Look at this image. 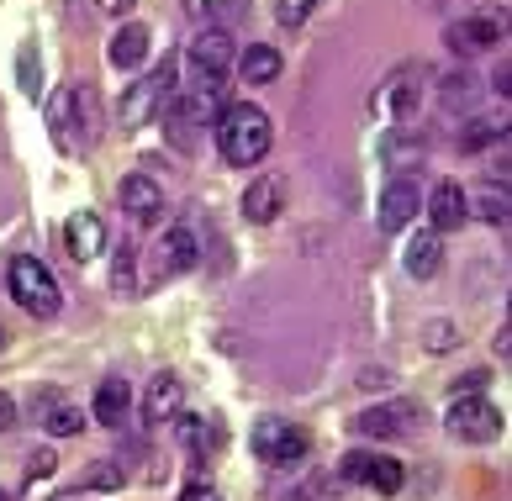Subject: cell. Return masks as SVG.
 I'll return each instance as SVG.
<instances>
[{
    "label": "cell",
    "mask_w": 512,
    "mask_h": 501,
    "mask_svg": "<svg viewBox=\"0 0 512 501\" xmlns=\"http://www.w3.org/2000/svg\"><path fill=\"white\" fill-rule=\"evenodd\" d=\"M402 264H407L412 280H433L444 269V233H433V227H428V233H412Z\"/></svg>",
    "instance_id": "obj_19"
},
{
    "label": "cell",
    "mask_w": 512,
    "mask_h": 501,
    "mask_svg": "<svg viewBox=\"0 0 512 501\" xmlns=\"http://www.w3.org/2000/svg\"><path fill=\"white\" fill-rule=\"evenodd\" d=\"M249 449L264 459V465H296V459L307 454V433H301L296 422L264 417V422H254V433H249Z\"/></svg>",
    "instance_id": "obj_8"
},
{
    "label": "cell",
    "mask_w": 512,
    "mask_h": 501,
    "mask_svg": "<svg viewBox=\"0 0 512 501\" xmlns=\"http://www.w3.org/2000/svg\"><path fill=\"white\" fill-rule=\"evenodd\" d=\"M507 37V16H465V22H454L444 32V43L454 53H486V48H497Z\"/></svg>",
    "instance_id": "obj_14"
},
{
    "label": "cell",
    "mask_w": 512,
    "mask_h": 501,
    "mask_svg": "<svg viewBox=\"0 0 512 501\" xmlns=\"http://www.w3.org/2000/svg\"><path fill=\"white\" fill-rule=\"evenodd\" d=\"M423 80H428V69H423V64H402V69H391V74H386V85L370 95L375 122H386V127H407V122H412V111H417V101H423Z\"/></svg>",
    "instance_id": "obj_5"
},
{
    "label": "cell",
    "mask_w": 512,
    "mask_h": 501,
    "mask_svg": "<svg viewBox=\"0 0 512 501\" xmlns=\"http://www.w3.org/2000/svg\"><path fill=\"white\" fill-rule=\"evenodd\" d=\"M185 64H191V74H196V85H191V90H201V95H222L227 74H233V64H238L233 32H227V27H201V32L191 37V48H185Z\"/></svg>",
    "instance_id": "obj_3"
},
{
    "label": "cell",
    "mask_w": 512,
    "mask_h": 501,
    "mask_svg": "<svg viewBox=\"0 0 512 501\" xmlns=\"http://www.w3.org/2000/svg\"><path fill=\"white\" fill-rule=\"evenodd\" d=\"M0 501H6V491H0Z\"/></svg>",
    "instance_id": "obj_40"
},
{
    "label": "cell",
    "mask_w": 512,
    "mask_h": 501,
    "mask_svg": "<svg viewBox=\"0 0 512 501\" xmlns=\"http://www.w3.org/2000/svg\"><path fill=\"white\" fill-rule=\"evenodd\" d=\"M53 470H59L53 449H37V454H32V465H27V475H32V480H43V475H53Z\"/></svg>",
    "instance_id": "obj_32"
},
{
    "label": "cell",
    "mask_w": 512,
    "mask_h": 501,
    "mask_svg": "<svg viewBox=\"0 0 512 501\" xmlns=\"http://www.w3.org/2000/svg\"><path fill=\"white\" fill-rule=\"evenodd\" d=\"M286 180L280 175H259V180H249V190H243V217H249L254 227H264V222H275L280 211H286Z\"/></svg>",
    "instance_id": "obj_16"
},
{
    "label": "cell",
    "mask_w": 512,
    "mask_h": 501,
    "mask_svg": "<svg viewBox=\"0 0 512 501\" xmlns=\"http://www.w3.org/2000/svg\"><path fill=\"white\" fill-rule=\"evenodd\" d=\"M48 127H53V143L59 148H90L96 143V90L90 85H64L59 95L48 101Z\"/></svg>",
    "instance_id": "obj_2"
},
{
    "label": "cell",
    "mask_w": 512,
    "mask_h": 501,
    "mask_svg": "<svg viewBox=\"0 0 512 501\" xmlns=\"http://www.w3.org/2000/svg\"><path fill=\"white\" fill-rule=\"evenodd\" d=\"M6 291H11V301L22 306V312H32V317H59V306H64V291H59V280H53V269H48L43 259H32V254H16V259H11Z\"/></svg>",
    "instance_id": "obj_4"
},
{
    "label": "cell",
    "mask_w": 512,
    "mask_h": 501,
    "mask_svg": "<svg viewBox=\"0 0 512 501\" xmlns=\"http://www.w3.org/2000/svg\"><path fill=\"white\" fill-rule=\"evenodd\" d=\"M317 11V0H280L275 6V16H280V27H301L307 16Z\"/></svg>",
    "instance_id": "obj_29"
},
{
    "label": "cell",
    "mask_w": 512,
    "mask_h": 501,
    "mask_svg": "<svg viewBox=\"0 0 512 501\" xmlns=\"http://www.w3.org/2000/svg\"><path fill=\"white\" fill-rule=\"evenodd\" d=\"M16 80H22V90L32 95V101L43 95V85H37V80H43V64H37V48H22V53H16Z\"/></svg>",
    "instance_id": "obj_27"
},
{
    "label": "cell",
    "mask_w": 512,
    "mask_h": 501,
    "mask_svg": "<svg viewBox=\"0 0 512 501\" xmlns=\"http://www.w3.org/2000/svg\"><path fill=\"white\" fill-rule=\"evenodd\" d=\"M365 486H375L381 496H396V491H402V465L386 459V454H370L365 459Z\"/></svg>",
    "instance_id": "obj_26"
},
{
    "label": "cell",
    "mask_w": 512,
    "mask_h": 501,
    "mask_svg": "<svg viewBox=\"0 0 512 501\" xmlns=\"http://www.w3.org/2000/svg\"><path fill=\"white\" fill-rule=\"evenodd\" d=\"M59 501H74V496H59Z\"/></svg>",
    "instance_id": "obj_39"
},
{
    "label": "cell",
    "mask_w": 512,
    "mask_h": 501,
    "mask_svg": "<svg viewBox=\"0 0 512 501\" xmlns=\"http://www.w3.org/2000/svg\"><path fill=\"white\" fill-rule=\"evenodd\" d=\"M32 417L43 422V433H48V438H74V433H85V412L74 407V401L53 396V391L32 401Z\"/></svg>",
    "instance_id": "obj_18"
},
{
    "label": "cell",
    "mask_w": 512,
    "mask_h": 501,
    "mask_svg": "<svg viewBox=\"0 0 512 501\" xmlns=\"http://www.w3.org/2000/svg\"><path fill=\"white\" fill-rule=\"evenodd\" d=\"M127 407H132L127 380H122V375H106L101 391H96V422H101V428H117V422L127 417Z\"/></svg>",
    "instance_id": "obj_23"
},
{
    "label": "cell",
    "mask_w": 512,
    "mask_h": 501,
    "mask_svg": "<svg viewBox=\"0 0 512 501\" xmlns=\"http://www.w3.org/2000/svg\"><path fill=\"white\" fill-rule=\"evenodd\" d=\"M365 449H354V454H344V480H354V486H365Z\"/></svg>",
    "instance_id": "obj_33"
},
{
    "label": "cell",
    "mask_w": 512,
    "mask_h": 501,
    "mask_svg": "<svg viewBox=\"0 0 512 501\" xmlns=\"http://www.w3.org/2000/svg\"><path fill=\"white\" fill-rule=\"evenodd\" d=\"M180 407H185V380H180L175 370H164V375L148 380V391H143V407H138V412H143L148 428H159V422H175Z\"/></svg>",
    "instance_id": "obj_13"
},
{
    "label": "cell",
    "mask_w": 512,
    "mask_h": 501,
    "mask_svg": "<svg viewBox=\"0 0 512 501\" xmlns=\"http://www.w3.org/2000/svg\"><path fill=\"white\" fill-rule=\"evenodd\" d=\"M0 349H6V327H0Z\"/></svg>",
    "instance_id": "obj_38"
},
{
    "label": "cell",
    "mask_w": 512,
    "mask_h": 501,
    "mask_svg": "<svg viewBox=\"0 0 512 501\" xmlns=\"http://www.w3.org/2000/svg\"><path fill=\"white\" fill-rule=\"evenodd\" d=\"M454 385H460V396H470V391H481V385H486V375H481V370H470V375H460Z\"/></svg>",
    "instance_id": "obj_36"
},
{
    "label": "cell",
    "mask_w": 512,
    "mask_h": 501,
    "mask_svg": "<svg viewBox=\"0 0 512 501\" xmlns=\"http://www.w3.org/2000/svg\"><path fill=\"white\" fill-rule=\"evenodd\" d=\"M423 338H428V349H433V354H444V349H454V343H460V333H454L449 322H428V327H423Z\"/></svg>",
    "instance_id": "obj_31"
},
{
    "label": "cell",
    "mask_w": 512,
    "mask_h": 501,
    "mask_svg": "<svg viewBox=\"0 0 512 501\" xmlns=\"http://www.w3.org/2000/svg\"><path fill=\"white\" fill-rule=\"evenodd\" d=\"M201 259V243L191 227H169V233L159 238L154 248V280H169V275H180V269H191Z\"/></svg>",
    "instance_id": "obj_15"
},
{
    "label": "cell",
    "mask_w": 512,
    "mask_h": 501,
    "mask_svg": "<svg viewBox=\"0 0 512 501\" xmlns=\"http://www.w3.org/2000/svg\"><path fill=\"white\" fill-rule=\"evenodd\" d=\"M64 243H69V259H101L106 243H111V227L101 222V211H74V217L64 222Z\"/></svg>",
    "instance_id": "obj_12"
},
{
    "label": "cell",
    "mask_w": 512,
    "mask_h": 501,
    "mask_svg": "<svg viewBox=\"0 0 512 501\" xmlns=\"http://www.w3.org/2000/svg\"><path fill=\"white\" fill-rule=\"evenodd\" d=\"M444 428H449L454 438H465V443H491V438H502L507 417H502L497 401H486L481 391H470V396H454V401H449Z\"/></svg>",
    "instance_id": "obj_6"
},
{
    "label": "cell",
    "mask_w": 512,
    "mask_h": 501,
    "mask_svg": "<svg viewBox=\"0 0 512 501\" xmlns=\"http://www.w3.org/2000/svg\"><path fill=\"white\" fill-rule=\"evenodd\" d=\"M180 501H222V496H217L212 486H191V491H185Z\"/></svg>",
    "instance_id": "obj_37"
},
{
    "label": "cell",
    "mask_w": 512,
    "mask_h": 501,
    "mask_svg": "<svg viewBox=\"0 0 512 501\" xmlns=\"http://www.w3.org/2000/svg\"><path fill=\"white\" fill-rule=\"evenodd\" d=\"M122 480H127V475H122L117 465H106V459H96V470L85 475V486H96V491H117Z\"/></svg>",
    "instance_id": "obj_30"
},
{
    "label": "cell",
    "mask_w": 512,
    "mask_h": 501,
    "mask_svg": "<svg viewBox=\"0 0 512 501\" xmlns=\"http://www.w3.org/2000/svg\"><path fill=\"white\" fill-rule=\"evenodd\" d=\"M96 6H101L106 16H132V11H138V0H96Z\"/></svg>",
    "instance_id": "obj_34"
},
{
    "label": "cell",
    "mask_w": 512,
    "mask_h": 501,
    "mask_svg": "<svg viewBox=\"0 0 512 501\" xmlns=\"http://www.w3.org/2000/svg\"><path fill=\"white\" fill-rule=\"evenodd\" d=\"M417 417H423V407L417 401H386V407H370L354 417V433L359 438H402L417 428Z\"/></svg>",
    "instance_id": "obj_9"
},
{
    "label": "cell",
    "mask_w": 512,
    "mask_h": 501,
    "mask_svg": "<svg viewBox=\"0 0 512 501\" xmlns=\"http://www.w3.org/2000/svg\"><path fill=\"white\" fill-rule=\"evenodd\" d=\"M148 43H154V32H148L143 22H127V27H117V37H111V48H106L111 69H138V64L148 59Z\"/></svg>",
    "instance_id": "obj_22"
},
{
    "label": "cell",
    "mask_w": 512,
    "mask_h": 501,
    "mask_svg": "<svg viewBox=\"0 0 512 501\" xmlns=\"http://www.w3.org/2000/svg\"><path fill=\"white\" fill-rule=\"evenodd\" d=\"M233 69H243V85H275L280 69H286V59H280L275 43H249V48L238 53Z\"/></svg>",
    "instance_id": "obj_20"
},
{
    "label": "cell",
    "mask_w": 512,
    "mask_h": 501,
    "mask_svg": "<svg viewBox=\"0 0 512 501\" xmlns=\"http://www.w3.org/2000/svg\"><path fill=\"white\" fill-rule=\"evenodd\" d=\"M122 211H127L138 227H154V222L164 217V190H159V180L127 175V180H122Z\"/></svg>",
    "instance_id": "obj_17"
},
{
    "label": "cell",
    "mask_w": 512,
    "mask_h": 501,
    "mask_svg": "<svg viewBox=\"0 0 512 501\" xmlns=\"http://www.w3.org/2000/svg\"><path fill=\"white\" fill-rule=\"evenodd\" d=\"M6 428H16V401L0 391V433H6Z\"/></svg>",
    "instance_id": "obj_35"
},
{
    "label": "cell",
    "mask_w": 512,
    "mask_h": 501,
    "mask_svg": "<svg viewBox=\"0 0 512 501\" xmlns=\"http://www.w3.org/2000/svg\"><path fill=\"white\" fill-rule=\"evenodd\" d=\"M217 153L233 169H249V164H259L264 153H270V143H275V127H270V117L254 106V101H233V106H222L217 111Z\"/></svg>",
    "instance_id": "obj_1"
},
{
    "label": "cell",
    "mask_w": 512,
    "mask_h": 501,
    "mask_svg": "<svg viewBox=\"0 0 512 501\" xmlns=\"http://www.w3.org/2000/svg\"><path fill=\"white\" fill-rule=\"evenodd\" d=\"M507 127H491V122H470V132H460V148H486V143H502Z\"/></svg>",
    "instance_id": "obj_28"
},
{
    "label": "cell",
    "mask_w": 512,
    "mask_h": 501,
    "mask_svg": "<svg viewBox=\"0 0 512 501\" xmlns=\"http://www.w3.org/2000/svg\"><path fill=\"white\" fill-rule=\"evenodd\" d=\"M169 95H175V59H164L159 74H148V80H138V85L122 95L117 122H122V127H148V122H154L159 111L169 106Z\"/></svg>",
    "instance_id": "obj_7"
},
{
    "label": "cell",
    "mask_w": 512,
    "mask_h": 501,
    "mask_svg": "<svg viewBox=\"0 0 512 501\" xmlns=\"http://www.w3.org/2000/svg\"><path fill=\"white\" fill-rule=\"evenodd\" d=\"M470 211H476L481 222H491V227H507V180H486L481 190H476V201H465Z\"/></svg>",
    "instance_id": "obj_24"
},
{
    "label": "cell",
    "mask_w": 512,
    "mask_h": 501,
    "mask_svg": "<svg viewBox=\"0 0 512 501\" xmlns=\"http://www.w3.org/2000/svg\"><path fill=\"white\" fill-rule=\"evenodd\" d=\"M423 159H428V138H412V127H386V138H381L386 169H417Z\"/></svg>",
    "instance_id": "obj_21"
},
{
    "label": "cell",
    "mask_w": 512,
    "mask_h": 501,
    "mask_svg": "<svg viewBox=\"0 0 512 501\" xmlns=\"http://www.w3.org/2000/svg\"><path fill=\"white\" fill-rule=\"evenodd\" d=\"M465 185H454V180H439L423 196V211H428V222H433V233H460V227L470 222V206H465Z\"/></svg>",
    "instance_id": "obj_11"
},
{
    "label": "cell",
    "mask_w": 512,
    "mask_h": 501,
    "mask_svg": "<svg viewBox=\"0 0 512 501\" xmlns=\"http://www.w3.org/2000/svg\"><path fill=\"white\" fill-rule=\"evenodd\" d=\"M417 211H423V190H417L412 175H396L381 190V233H407Z\"/></svg>",
    "instance_id": "obj_10"
},
{
    "label": "cell",
    "mask_w": 512,
    "mask_h": 501,
    "mask_svg": "<svg viewBox=\"0 0 512 501\" xmlns=\"http://www.w3.org/2000/svg\"><path fill=\"white\" fill-rule=\"evenodd\" d=\"M175 428H180V443H185L196 459H206V454L217 449V422H212V417H180Z\"/></svg>",
    "instance_id": "obj_25"
}]
</instances>
